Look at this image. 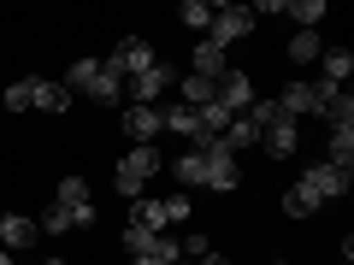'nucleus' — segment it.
I'll return each mask as SVG.
<instances>
[{
    "mask_svg": "<svg viewBox=\"0 0 354 265\" xmlns=\"http://www.w3.org/2000/svg\"><path fill=\"white\" fill-rule=\"evenodd\" d=\"M171 171H177V183L183 189H213V195H230L242 183V171H236V153L225 148V141H195L183 159H171Z\"/></svg>",
    "mask_w": 354,
    "mask_h": 265,
    "instance_id": "f257e3e1",
    "label": "nucleus"
},
{
    "mask_svg": "<svg viewBox=\"0 0 354 265\" xmlns=\"http://www.w3.org/2000/svg\"><path fill=\"white\" fill-rule=\"evenodd\" d=\"M348 183H354V165H330V159H325V165H307L301 183L283 195V213H290V218H307V213H319L325 201L348 195Z\"/></svg>",
    "mask_w": 354,
    "mask_h": 265,
    "instance_id": "f03ea898",
    "label": "nucleus"
},
{
    "mask_svg": "<svg viewBox=\"0 0 354 265\" xmlns=\"http://www.w3.org/2000/svg\"><path fill=\"white\" fill-rule=\"evenodd\" d=\"M65 88H71V95H88V101H101V106H113L118 95H124V77H118L106 59H77L71 77H65Z\"/></svg>",
    "mask_w": 354,
    "mask_h": 265,
    "instance_id": "7ed1b4c3",
    "label": "nucleus"
},
{
    "mask_svg": "<svg viewBox=\"0 0 354 265\" xmlns=\"http://www.w3.org/2000/svg\"><path fill=\"white\" fill-rule=\"evenodd\" d=\"M153 171H160V153H153V148H130L124 159H118V177H113V183H118V195H124V201H136L142 183H148Z\"/></svg>",
    "mask_w": 354,
    "mask_h": 265,
    "instance_id": "20e7f679",
    "label": "nucleus"
},
{
    "mask_svg": "<svg viewBox=\"0 0 354 265\" xmlns=\"http://www.w3.org/2000/svg\"><path fill=\"white\" fill-rule=\"evenodd\" d=\"M106 65H113V71L124 77V83H136V77H148L160 59H153V48H148L142 36H124V41L113 48V59H106Z\"/></svg>",
    "mask_w": 354,
    "mask_h": 265,
    "instance_id": "39448f33",
    "label": "nucleus"
},
{
    "mask_svg": "<svg viewBox=\"0 0 354 265\" xmlns=\"http://www.w3.org/2000/svg\"><path fill=\"white\" fill-rule=\"evenodd\" d=\"M213 106H225L230 118H242V112L254 106V83H248V77L236 71V65H230L225 77H213Z\"/></svg>",
    "mask_w": 354,
    "mask_h": 265,
    "instance_id": "423d86ee",
    "label": "nucleus"
},
{
    "mask_svg": "<svg viewBox=\"0 0 354 265\" xmlns=\"http://www.w3.org/2000/svg\"><path fill=\"white\" fill-rule=\"evenodd\" d=\"M248 24H254L248 6H213V24H207V36H201V41H213V48H230L236 36H248Z\"/></svg>",
    "mask_w": 354,
    "mask_h": 265,
    "instance_id": "0eeeda50",
    "label": "nucleus"
},
{
    "mask_svg": "<svg viewBox=\"0 0 354 265\" xmlns=\"http://www.w3.org/2000/svg\"><path fill=\"white\" fill-rule=\"evenodd\" d=\"M24 106H36V112H65V106H71V88L48 83V77H24Z\"/></svg>",
    "mask_w": 354,
    "mask_h": 265,
    "instance_id": "6e6552de",
    "label": "nucleus"
},
{
    "mask_svg": "<svg viewBox=\"0 0 354 265\" xmlns=\"http://www.w3.org/2000/svg\"><path fill=\"white\" fill-rule=\"evenodd\" d=\"M124 130H130L136 148H153V136L165 130V106H130V112H124Z\"/></svg>",
    "mask_w": 354,
    "mask_h": 265,
    "instance_id": "1a4fd4ad",
    "label": "nucleus"
},
{
    "mask_svg": "<svg viewBox=\"0 0 354 265\" xmlns=\"http://www.w3.org/2000/svg\"><path fill=\"white\" fill-rule=\"evenodd\" d=\"M88 224H95V206H77V213H71V206L53 201L48 213H41V224H36V230H53V236H65V230H88Z\"/></svg>",
    "mask_w": 354,
    "mask_h": 265,
    "instance_id": "9d476101",
    "label": "nucleus"
},
{
    "mask_svg": "<svg viewBox=\"0 0 354 265\" xmlns=\"http://www.w3.org/2000/svg\"><path fill=\"white\" fill-rule=\"evenodd\" d=\"M171 83H177V77H171V65H153L148 77H136V83H124V88L136 95V106H160V95H165Z\"/></svg>",
    "mask_w": 354,
    "mask_h": 265,
    "instance_id": "9b49d317",
    "label": "nucleus"
},
{
    "mask_svg": "<svg viewBox=\"0 0 354 265\" xmlns=\"http://www.w3.org/2000/svg\"><path fill=\"white\" fill-rule=\"evenodd\" d=\"M130 224L148 230V236H165L171 213H165V201H148V195H136V201H130Z\"/></svg>",
    "mask_w": 354,
    "mask_h": 265,
    "instance_id": "f8f14e48",
    "label": "nucleus"
},
{
    "mask_svg": "<svg viewBox=\"0 0 354 265\" xmlns=\"http://www.w3.org/2000/svg\"><path fill=\"white\" fill-rule=\"evenodd\" d=\"M260 148H266V153H278V159H290V153H295V118L278 112L272 124L260 130Z\"/></svg>",
    "mask_w": 354,
    "mask_h": 265,
    "instance_id": "ddd939ff",
    "label": "nucleus"
},
{
    "mask_svg": "<svg viewBox=\"0 0 354 265\" xmlns=\"http://www.w3.org/2000/svg\"><path fill=\"white\" fill-rule=\"evenodd\" d=\"M36 242V224L30 218H18V213H0V248L12 253V248H30Z\"/></svg>",
    "mask_w": 354,
    "mask_h": 265,
    "instance_id": "4468645a",
    "label": "nucleus"
},
{
    "mask_svg": "<svg viewBox=\"0 0 354 265\" xmlns=\"http://www.w3.org/2000/svg\"><path fill=\"white\" fill-rule=\"evenodd\" d=\"M319 65H325V77H319V83L342 88V83H348V71H354V53H348V48H325V53H319Z\"/></svg>",
    "mask_w": 354,
    "mask_h": 265,
    "instance_id": "2eb2a0df",
    "label": "nucleus"
},
{
    "mask_svg": "<svg viewBox=\"0 0 354 265\" xmlns=\"http://www.w3.org/2000/svg\"><path fill=\"white\" fill-rule=\"evenodd\" d=\"M225 71H230L225 48H213V41H195V77H225Z\"/></svg>",
    "mask_w": 354,
    "mask_h": 265,
    "instance_id": "dca6fc26",
    "label": "nucleus"
},
{
    "mask_svg": "<svg viewBox=\"0 0 354 265\" xmlns=\"http://www.w3.org/2000/svg\"><path fill=\"white\" fill-rule=\"evenodd\" d=\"M165 130H177V136H189V141H207V136H201V112H195V106H171V112H165Z\"/></svg>",
    "mask_w": 354,
    "mask_h": 265,
    "instance_id": "f3484780",
    "label": "nucleus"
},
{
    "mask_svg": "<svg viewBox=\"0 0 354 265\" xmlns=\"http://www.w3.org/2000/svg\"><path fill=\"white\" fill-rule=\"evenodd\" d=\"M319 53H325V41H319V30H295V36H290V59H295V65H313Z\"/></svg>",
    "mask_w": 354,
    "mask_h": 265,
    "instance_id": "a211bd4d",
    "label": "nucleus"
},
{
    "mask_svg": "<svg viewBox=\"0 0 354 265\" xmlns=\"http://www.w3.org/2000/svg\"><path fill=\"white\" fill-rule=\"evenodd\" d=\"M177 18H183L195 36H207V24H213V6H207V0H183V6H177Z\"/></svg>",
    "mask_w": 354,
    "mask_h": 265,
    "instance_id": "6ab92c4d",
    "label": "nucleus"
},
{
    "mask_svg": "<svg viewBox=\"0 0 354 265\" xmlns=\"http://www.w3.org/2000/svg\"><path fill=\"white\" fill-rule=\"evenodd\" d=\"M354 159V124H337L330 130V165H348Z\"/></svg>",
    "mask_w": 354,
    "mask_h": 265,
    "instance_id": "aec40b11",
    "label": "nucleus"
},
{
    "mask_svg": "<svg viewBox=\"0 0 354 265\" xmlns=\"http://www.w3.org/2000/svg\"><path fill=\"white\" fill-rule=\"evenodd\" d=\"M283 12H290V18H295V24H301V30H313L319 18H325V0H290Z\"/></svg>",
    "mask_w": 354,
    "mask_h": 265,
    "instance_id": "412c9836",
    "label": "nucleus"
},
{
    "mask_svg": "<svg viewBox=\"0 0 354 265\" xmlns=\"http://www.w3.org/2000/svg\"><path fill=\"white\" fill-rule=\"evenodd\" d=\"M59 206H71V213L88 206V183H83V177H65V183H59Z\"/></svg>",
    "mask_w": 354,
    "mask_h": 265,
    "instance_id": "4be33fe9",
    "label": "nucleus"
},
{
    "mask_svg": "<svg viewBox=\"0 0 354 265\" xmlns=\"http://www.w3.org/2000/svg\"><path fill=\"white\" fill-rule=\"evenodd\" d=\"M330 130H337V124H354V101H348V88H342V95H337V106H330Z\"/></svg>",
    "mask_w": 354,
    "mask_h": 265,
    "instance_id": "5701e85b",
    "label": "nucleus"
},
{
    "mask_svg": "<svg viewBox=\"0 0 354 265\" xmlns=\"http://www.w3.org/2000/svg\"><path fill=\"white\" fill-rule=\"evenodd\" d=\"M189 206H195L189 195H165V213H171V224H177V218H189Z\"/></svg>",
    "mask_w": 354,
    "mask_h": 265,
    "instance_id": "b1692460",
    "label": "nucleus"
},
{
    "mask_svg": "<svg viewBox=\"0 0 354 265\" xmlns=\"http://www.w3.org/2000/svg\"><path fill=\"white\" fill-rule=\"evenodd\" d=\"M207 253H213V248H207V236H189V242H183V259H207Z\"/></svg>",
    "mask_w": 354,
    "mask_h": 265,
    "instance_id": "393cba45",
    "label": "nucleus"
},
{
    "mask_svg": "<svg viewBox=\"0 0 354 265\" xmlns=\"http://www.w3.org/2000/svg\"><path fill=\"white\" fill-rule=\"evenodd\" d=\"M177 265H230L225 253H207V259H177Z\"/></svg>",
    "mask_w": 354,
    "mask_h": 265,
    "instance_id": "a878e982",
    "label": "nucleus"
},
{
    "mask_svg": "<svg viewBox=\"0 0 354 265\" xmlns=\"http://www.w3.org/2000/svg\"><path fill=\"white\" fill-rule=\"evenodd\" d=\"M0 265H12V253H6V248H0Z\"/></svg>",
    "mask_w": 354,
    "mask_h": 265,
    "instance_id": "bb28decb",
    "label": "nucleus"
},
{
    "mask_svg": "<svg viewBox=\"0 0 354 265\" xmlns=\"http://www.w3.org/2000/svg\"><path fill=\"white\" fill-rule=\"evenodd\" d=\"M41 265H59V259H41Z\"/></svg>",
    "mask_w": 354,
    "mask_h": 265,
    "instance_id": "cd10ccee",
    "label": "nucleus"
},
{
    "mask_svg": "<svg viewBox=\"0 0 354 265\" xmlns=\"http://www.w3.org/2000/svg\"><path fill=\"white\" fill-rule=\"evenodd\" d=\"M136 265H153V259H136Z\"/></svg>",
    "mask_w": 354,
    "mask_h": 265,
    "instance_id": "c85d7f7f",
    "label": "nucleus"
}]
</instances>
